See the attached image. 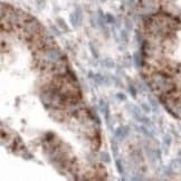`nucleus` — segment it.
<instances>
[{
  "label": "nucleus",
  "mask_w": 181,
  "mask_h": 181,
  "mask_svg": "<svg viewBox=\"0 0 181 181\" xmlns=\"http://www.w3.org/2000/svg\"><path fill=\"white\" fill-rule=\"evenodd\" d=\"M150 85L156 93L160 95H169L174 89V83L168 74L163 72H156L151 75Z\"/></svg>",
  "instance_id": "f257e3e1"
},
{
  "label": "nucleus",
  "mask_w": 181,
  "mask_h": 181,
  "mask_svg": "<svg viewBox=\"0 0 181 181\" xmlns=\"http://www.w3.org/2000/svg\"><path fill=\"white\" fill-rule=\"evenodd\" d=\"M44 51L41 53V57L45 62L49 63V64H57L60 60V56H62V51L59 48H57L56 46H50V47H46L43 49Z\"/></svg>",
  "instance_id": "f03ea898"
},
{
  "label": "nucleus",
  "mask_w": 181,
  "mask_h": 181,
  "mask_svg": "<svg viewBox=\"0 0 181 181\" xmlns=\"http://www.w3.org/2000/svg\"><path fill=\"white\" fill-rule=\"evenodd\" d=\"M130 133V126H128V125H122V126H120L117 130L115 131V137L119 138L120 140H123L128 137V134Z\"/></svg>",
  "instance_id": "7ed1b4c3"
},
{
  "label": "nucleus",
  "mask_w": 181,
  "mask_h": 181,
  "mask_svg": "<svg viewBox=\"0 0 181 181\" xmlns=\"http://www.w3.org/2000/svg\"><path fill=\"white\" fill-rule=\"evenodd\" d=\"M49 115L55 120V121H57V122L63 121V119H64L62 111H59V108H57V107H50Z\"/></svg>",
  "instance_id": "20e7f679"
},
{
  "label": "nucleus",
  "mask_w": 181,
  "mask_h": 181,
  "mask_svg": "<svg viewBox=\"0 0 181 181\" xmlns=\"http://www.w3.org/2000/svg\"><path fill=\"white\" fill-rule=\"evenodd\" d=\"M57 24H58V26H59V28H62L65 33H69L68 26L66 25V22H65V20H64L63 18H57Z\"/></svg>",
  "instance_id": "39448f33"
},
{
  "label": "nucleus",
  "mask_w": 181,
  "mask_h": 181,
  "mask_svg": "<svg viewBox=\"0 0 181 181\" xmlns=\"http://www.w3.org/2000/svg\"><path fill=\"white\" fill-rule=\"evenodd\" d=\"M103 112H104L105 114V121H106V124L110 126V121H111V115H110V108H108V105L105 104V107L103 110Z\"/></svg>",
  "instance_id": "423d86ee"
},
{
  "label": "nucleus",
  "mask_w": 181,
  "mask_h": 181,
  "mask_svg": "<svg viewBox=\"0 0 181 181\" xmlns=\"http://www.w3.org/2000/svg\"><path fill=\"white\" fill-rule=\"evenodd\" d=\"M99 159H101L104 163L111 162V158H110V154L107 152H101V154H99Z\"/></svg>",
  "instance_id": "0eeeda50"
},
{
  "label": "nucleus",
  "mask_w": 181,
  "mask_h": 181,
  "mask_svg": "<svg viewBox=\"0 0 181 181\" xmlns=\"http://www.w3.org/2000/svg\"><path fill=\"white\" fill-rule=\"evenodd\" d=\"M99 145H101V140H99V138H94L93 139V142H92V149L94 151H97Z\"/></svg>",
  "instance_id": "6e6552de"
},
{
  "label": "nucleus",
  "mask_w": 181,
  "mask_h": 181,
  "mask_svg": "<svg viewBox=\"0 0 181 181\" xmlns=\"http://www.w3.org/2000/svg\"><path fill=\"white\" fill-rule=\"evenodd\" d=\"M111 148H112L113 156H114V157H117V154H119V148H117V144H116V141H115V140H112Z\"/></svg>",
  "instance_id": "1a4fd4ad"
},
{
  "label": "nucleus",
  "mask_w": 181,
  "mask_h": 181,
  "mask_svg": "<svg viewBox=\"0 0 181 181\" xmlns=\"http://www.w3.org/2000/svg\"><path fill=\"white\" fill-rule=\"evenodd\" d=\"M69 19H70V22H72V25H73L74 28H76L77 26L79 25V22H78V20H77V17H76L75 14H70L69 15Z\"/></svg>",
  "instance_id": "9d476101"
},
{
  "label": "nucleus",
  "mask_w": 181,
  "mask_h": 181,
  "mask_svg": "<svg viewBox=\"0 0 181 181\" xmlns=\"http://www.w3.org/2000/svg\"><path fill=\"white\" fill-rule=\"evenodd\" d=\"M93 79H94L95 80V83H97L98 84V85H101V84H103V83H104V77H103L102 75H101V74H95V75H94V77H93Z\"/></svg>",
  "instance_id": "9b49d317"
},
{
  "label": "nucleus",
  "mask_w": 181,
  "mask_h": 181,
  "mask_svg": "<svg viewBox=\"0 0 181 181\" xmlns=\"http://www.w3.org/2000/svg\"><path fill=\"white\" fill-rule=\"evenodd\" d=\"M133 58H134V63H135V66L137 67H140L141 66V56H140V54L139 53H135L134 55H133Z\"/></svg>",
  "instance_id": "f8f14e48"
},
{
  "label": "nucleus",
  "mask_w": 181,
  "mask_h": 181,
  "mask_svg": "<svg viewBox=\"0 0 181 181\" xmlns=\"http://www.w3.org/2000/svg\"><path fill=\"white\" fill-rule=\"evenodd\" d=\"M88 46H89L90 51H92L93 57H94L95 59H97V58H98V53H97V50H96V48L94 47V45H93L92 43H88Z\"/></svg>",
  "instance_id": "ddd939ff"
},
{
  "label": "nucleus",
  "mask_w": 181,
  "mask_h": 181,
  "mask_svg": "<svg viewBox=\"0 0 181 181\" xmlns=\"http://www.w3.org/2000/svg\"><path fill=\"white\" fill-rule=\"evenodd\" d=\"M115 166H116V169H117V172H119L120 174H123V173H124V168H123V166H122L121 161H120V160H116V161H115Z\"/></svg>",
  "instance_id": "4468645a"
},
{
  "label": "nucleus",
  "mask_w": 181,
  "mask_h": 181,
  "mask_svg": "<svg viewBox=\"0 0 181 181\" xmlns=\"http://www.w3.org/2000/svg\"><path fill=\"white\" fill-rule=\"evenodd\" d=\"M104 65L107 67V68H113V67L115 66V63L113 62V59H111V58H106L104 60Z\"/></svg>",
  "instance_id": "2eb2a0df"
},
{
  "label": "nucleus",
  "mask_w": 181,
  "mask_h": 181,
  "mask_svg": "<svg viewBox=\"0 0 181 181\" xmlns=\"http://www.w3.org/2000/svg\"><path fill=\"white\" fill-rule=\"evenodd\" d=\"M75 15H76V17H77V20H78V22L80 24L82 20H83V16H82V10H80V8H76Z\"/></svg>",
  "instance_id": "dca6fc26"
},
{
  "label": "nucleus",
  "mask_w": 181,
  "mask_h": 181,
  "mask_svg": "<svg viewBox=\"0 0 181 181\" xmlns=\"http://www.w3.org/2000/svg\"><path fill=\"white\" fill-rule=\"evenodd\" d=\"M149 101H150V103H151V105H152V107H153V110L154 111H158V103H157V101L154 98H152L151 96H149Z\"/></svg>",
  "instance_id": "f3484780"
},
{
  "label": "nucleus",
  "mask_w": 181,
  "mask_h": 181,
  "mask_svg": "<svg viewBox=\"0 0 181 181\" xmlns=\"http://www.w3.org/2000/svg\"><path fill=\"white\" fill-rule=\"evenodd\" d=\"M105 18H106V21H107L108 24H114L115 22V18L113 17V15H111V14H106Z\"/></svg>",
  "instance_id": "a211bd4d"
},
{
  "label": "nucleus",
  "mask_w": 181,
  "mask_h": 181,
  "mask_svg": "<svg viewBox=\"0 0 181 181\" xmlns=\"http://www.w3.org/2000/svg\"><path fill=\"white\" fill-rule=\"evenodd\" d=\"M121 37H122V39L124 40V43H125V44H128V43H129V36H128L126 30H122V31H121Z\"/></svg>",
  "instance_id": "6ab92c4d"
},
{
  "label": "nucleus",
  "mask_w": 181,
  "mask_h": 181,
  "mask_svg": "<svg viewBox=\"0 0 181 181\" xmlns=\"http://www.w3.org/2000/svg\"><path fill=\"white\" fill-rule=\"evenodd\" d=\"M129 90H130V93L132 94V96L135 98L137 97V90H135V87L132 85V84H130V86H129Z\"/></svg>",
  "instance_id": "aec40b11"
},
{
  "label": "nucleus",
  "mask_w": 181,
  "mask_h": 181,
  "mask_svg": "<svg viewBox=\"0 0 181 181\" xmlns=\"http://www.w3.org/2000/svg\"><path fill=\"white\" fill-rule=\"evenodd\" d=\"M22 158H24V159H26V160H30V159H33V156H31L30 153H28V152H25L22 153Z\"/></svg>",
  "instance_id": "412c9836"
},
{
  "label": "nucleus",
  "mask_w": 181,
  "mask_h": 181,
  "mask_svg": "<svg viewBox=\"0 0 181 181\" xmlns=\"http://www.w3.org/2000/svg\"><path fill=\"white\" fill-rule=\"evenodd\" d=\"M141 107L143 108V111H144L145 113H149V112L151 111V108L149 107V106H148L147 104H145V103H142V104H141Z\"/></svg>",
  "instance_id": "4be33fe9"
},
{
  "label": "nucleus",
  "mask_w": 181,
  "mask_h": 181,
  "mask_svg": "<svg viewBox=\"0 0 181 181\" xmlns=\"http://www.w3.org/2000/svg\"><path fill=\"white\" fill-rule=\"evenodd\" d=\"M164 143H166L168 147L170 145V143H171V138H170V135H166V137H164Z\"/></svg>",
  "instance_id": "5701e85b"
},
{
  "label": "nucleus",
  "mask_w": 181,
  "mask_h": 181,
  "mask_svg": "<svg viewBox=\"0 0 181 181\" xmlns=\"http://www.w3.org/2000/svg\"><path fill=\"white\" fill-rule=\"evenodd\" d=\"M50 29L54 31V34H55V35H57V36H58V35H60V31L58 30V29H57L56 27H55L54 25H51V26H50Z\"/></svg>",
  "instance_id": "b1692460"
},
{
  "label": "nucleus",
  "mask_w": 181,
  "mask_h": 181,
  "mask_svg": "<svg viewBox=\"0 0 181 181\" xmlns=\"http://www.w3.org/2000/svg\"><path fill=\"white\" fill-rule=\"evenodd\" d=\"M116 96H117V98H120L121 101H125V99H126V96H125L123 93H117Z\"/></svg>",
  "instance_id": "393cba45"
},
{
  "label": "nucleus",
  "mask_w": 181,
  "mask_h": 181,
  "mask_svg": "<svg viewBox=\"0 0 181 181\" xmlns=\"http://www.w3.org/2000/svg\"><path fill=\"white\" fill-rule=\"evenodd\" d=\"M140 129H141V131H142V133H144L145 135H148V137H152V135H151V133H150V132H148V130H147V129H145V128H143V126H141Z\"/></svg>",
  "instance_id": "a878e982"
},
{
  "label": "nucleus",
  "mask_w": 181,
  "mask_h": 181,
  "mask_svg": "<svg viewBox=\"0 0 181 181\" xmlns=\"http://www.w3.org/2000/svg\"><path fill=\"white\" fill-rule=\"evenodd\" d=\"M125 22H126V24H125V25H126V28L129 29V30H130V29L132 28V24L130 25V20H129V19H126V20H125Z\"/></svg>",
  "instance_id": "bb28decb"
},
{
  "label": "nucleus",
  "mask_w": 181,
  "mask_h": 181,
  "mask_svg": "<svg viewBox=\"0 0 181 181\" xmlns=\"http://www.w3.org/2000/svg\"><path fill=\"white\" fill-rule=\"evenodd\" d=\"M88 76H89V78H93V77H94V74H93L92 72H89L88 73Z\"/></svg>",
  "instance_id": "cd10ccee"
},
{
  "label": "nucleus",
  "mask_w": 181,
  "mask_h": 181,
  "mask_svg": "<svg viewBox=\"0 0 181 181\" xmlns=\"http://www.w3.org/2000/svg\"><path fill=\"white\" fill-rule=\"evenodd\" d=\"M101 1H105V0H101Z\"/></svg>",
  "instance_id": "c85d7f7f"
}]
</instances>
